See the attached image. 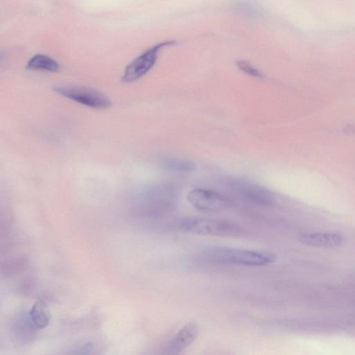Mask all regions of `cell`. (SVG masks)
<instances>
[{
	"instance_id": "1",
	"label": "cell",
	"mask_w": 355,
	"mask_h": 355,
	"mask_svg": "<svg viewBox=\"0 0 355 355\" xmlns=\"http://www.w3.org/2000/svg\"><path fill=\"white\" fill-rule=\"evenodd\" d=\"M202 257L211 262L245 266H263L273 263L275 254L268 252L211 245L203 249Z\"/></svg>"
},
{
	"instance_id": "2",
	"label": "cell",
	"mask_w": 355,
	"mask_h": 355,
	"mask_svg": "<svg viewBox=\"0 0 355 355\" xmlns=\"http://www.w3.org/2000/svg\"><path fill=\"white\" fill-rule=\"evenodd\" d=\"M179 227L184 232L216 236H232L240 232L239 227L229 221L199 217L182 219Z\"/></svg>"
},
{
	"instance_id": "3",
	"label": "cell",
	"mask_w": 355,
	"mask_h": 355,
	"mask_svg": "<svg viewBox=\"0 0 355 355\" xmlns=\"http://www.w3.org/2000/svg\"><path fill=\"white\" fill-rule=\"evenodd\" d=\"M54 91L71 101L94 109H107L112 106L110 100L94 89L74 85H59Z\"/></svg>"
},
{
	"instance_id": "4",
	"label": "cell",
	"mask_w": 355,
	"mask_h": 355,
	"mask_svg": "<svg viewBox=\"0 0 355 355\" xmlns=\"http://www.w3.org/2000/svg\"><path fill=\"white\" fill-rule=\"evenodd\" d=\"M175 43L176 41L173 40H166L156 44L145 51L127 65L121 77V81L124 83H131L143 77L154 66L160 49Z\"/></svg>"
},
{
	"instance_id": "5",
	"label": "cell",
	"mask_w": 355,
	"mask_h": 355,
	"mask_svg": "<svg viewBox=\"0 0 355 355\" xmlns=\"http://www.w3.org/2000/svg\"><path fill=\"white\" fill-rule=\"evenodd\" d=\"M189 203L198 210L214 212L229 207L231 200L220 193L205 189H195L187 196Z\"/></svg>"
},
{
	"instance_id": "6",
	"label": "cell",
	"mask_w": 355,
	"mask_h": 355,
	"mask_svg": "<svg viewBox=\"0 0 355 355\" xmlns=\"http://www.w3.org/2000/svg\"><path fill=\"white\" fill-rule=\"evenodd\" d=\"M234 190L246 200L260 206H271L275 203V195L266 188L245 180L236 181Z\"/></svg>"
},
{
	"instance_id": "7",
	"label": "cell",
	"mask_w": 355,
	"mask_h": 355,
	"mask_svg": "<svg viewBox=\"0 0 355 355\" xmlns=\"http://www.w3.org/2000/svg\"><path fill=\"white\" fill-rule=\"evenodd\" d=\"M297 240L306 245L325 248L338 247L343 243V237L334 232H304L298 234Z\"/></svg>"
},
{
	"instance_id": "8",
	"label": "cell",
	"mask_w": 355,
	"mask_h": 355,
	"mask_svg": "<svg viewBox=\"0 0 355 355\" xmlns=\"http://www.w3.org/2000/svg\"><path fill=\"white\" fill-rule=\"evenodd\" d=\"M198 332L196 324L189 323L184 325L170 340L166 348V354H179L196 340Z\"/></svg>"
},
{
	"instance_id": "9",
	"label": "cell",
	"mask_w": 355,
	"mask_h": 355,
	"mask_svg": "<svg viewBox=\"0 0 355 355\" xmlns=\"http://www.w3.org/2000/svg\"><path fill=\"white\" fill-rule=\"evenodd\" d=\"M32 327L38 330L46 327L50 320V314L46 304L42 301L36 302L26 313Z\"/></svg>"
},
{
	"instance_id": "10",
	"label": "cell",
	"mask_w": 355,
	"mask_h": 355,
	"mask_svg": "<svg viewBox=\"0 0 355 355\" xmlns=\"http://www.w3.org/2000/svg\"><path fill=\"white\" fill-rule=\"evenodd\" d=\"M26 69L33 71H42L55 73L59 71L60 65L57 61L44 54L32 56L26 63Z\"/></svg>"
},
{
	"instance_id": "11",
	"label": "cell",
	"mask_w": 355,
	"mask_h": 355,
	"mask_svg": "<svg viewBox=\"0 0 355 355\" xmlns=\"http://www.w3.org/2000/svg\"><path fill=\"white\" fill-rule=\"evenodd\" d=\"M163 164L168 170L178 172H189L193 171L196 167L193 161L180 158L166 159Z\"/></svg>"
},
{
	"instance_id": "12",
	"label": "cell",
	"mask_w": 355,
	"mask_h": 355,
	"mask_svg": "<svg viewBox=\"0 0 355 355\" xmlns=\"http://www.w3.org/2000/svg\"><path fill=\"white\" fill-rule=\"evenodd\" d=\"M236 65L246 74L260 78L263 77V74L247 60H239L236 61Z\"/></svg>"
}]
</instances>
